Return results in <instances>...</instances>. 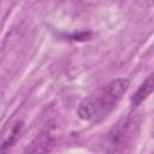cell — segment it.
I'll return each instance as SVG.
<instances>
[{
  "instance_id": "obj_1",
  "label": "cell",
  "mask_w": 154,
  "mask_h": 154,
  "mask_svg": "<svg viewBox=\"0 0 154 154\" xmlns=\"http://www.w3.org/2000/svg\"><path fill=\"white\" fill-rule=\"evenodd\" d=\"M129 85V79L118 78L101 87L79 103L77 111L79 118L88 122H97L103 119L113 111L122 96L128 90Z\"/></svg>"
},
{
  "instance_id": "obj_2",
  "label": "cell",
  "mask_w": 154,
  "mask_h": 154,
  "mask_svg": "<svg viewBox=\"0 0 154 154\" xmlns=\"http://www.w3.org/2000/svg\"><path fill=\"white\" fill-rule=\"evenodd\" d=\"M55 143V137L49 129L42 130L24 149L23 154H49Z\"/></svg>"
},
{
  "instance_id": "obj_3",
  "label": "cell",
  "mask_w": 154,
  "mask_h": 154,
  "mask_svg": "<svg viewBox=\"0 0 154 154\" xmlns=\"http://www.w3.org/2000/svg\"><path fill=\"white\" fill-rule=\"evenodd\" d=\"M154 91V72H152L137 88L131 97V106L137 107Z\"/></svg>"
},
{
  "instance_id": "obj_4",
  "label": "cell",
  "mask_w": 154,
  "mask_h": 154,
  "mask_svg": "<svg viewBox=\"0 0 154 154\" xmlns=\"http://www.w3.org/2000/svg\"><path fill=\"white\" fill-rule=\"evenodd\" d=\"M23 129H24V123L22 120H17L8 130V132H6L4 135V138H2V146H1V153L5 154L6 149L11 148L20 137L22 132H23Z\"/></svg>"
},
{
  "instance_id": "obj_5",
  "label": "cell",
  "mask_w": 154,
  "mask_h": 154,
  "mask_svg": "<svg viewBox=\"0 0 154 154\" xmlns=\"http://www.w3.org/2000/svg\"><path fill=\"white\" fill-rule=\"evenodd\" d=\"M128 130H129V122L125 119L120 120L108 134V142H109L108 146L116 149L124 140V135L128 132Z\"/></svg>"
}]
</instances>
